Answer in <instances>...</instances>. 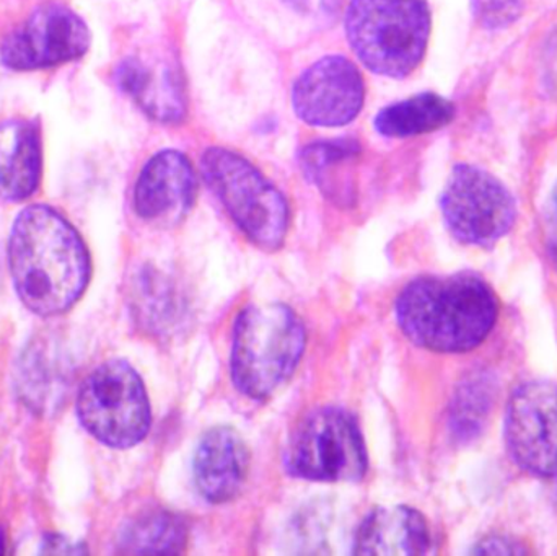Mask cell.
I'll return each instance as SVG.
<instances>
[{
    "label": "cell",
    "instance_id": "obj_1",
    "mask_svg": "<svg viewBox=\"0 0 557 556\" xmlns=\"http://www.w3.org/2000/svg\"><path fill=\"white\" fill-rule=\"evenodd\" d=\"M9 264L20 300L36 316L67 312L90 281V255L84 240L48 206H29L20 212L10 234Z\"/></svg>",
    "mask_w": 557,
    "mask_h": 556
},
{
    "label": "cell",
    "instance_id": "obj_2",
    "mask_svg": "<svg viewBox=\"0 0 557 556\" xmlns=\"http://www.w3.org/2000/svg\"><path fill=\"white\" fill-rule=\"evenodd\" d=\"M497 313L493 289L471 273L418 277L395 302L406 338L434 353L478 348L496 325Z\"/></svg>",
    "mask_w": 557,
    "mask_h": 556
},
{
    "label": "cell",
    "instance_id": "obj_3",
    "mask_svg": "<svg viewBox=\"0 0 557 556\" xmlns=\"http://www.w3.org/2000/svg\"><path fill=\"white\" fill-rule=\"evenodd\" d=\"M307 346L304 323L290 307L251 304L238 313L232 345V381L245 397L267 400L294 375Z\"/></svg>",
    "mask_w": 557,
    "mask_h": 556
},
{
    "label": "cell",
    "instance_id": "obj_4",
    "mask_svg": "<svg viewBox=\"0 0 557 556\" xmlns=\"http://www.w3.org/2000/svg\"><path fill=\"white\" fill-rule=\"evenodd\" d=\"M425 0H350L344 28L354 54L370 72L405 78L416 71L431 38Z\"/></svg>",
    "mask_w": 557,
    "mask_h": 556
},
{
    "label": "cell",
    "instance_id": "obj_5",
    "mask_svg": "<svg viewBox=\"0 0 557 556\" xmlns=\"http://www.w3.org/2000/svg\"><path fill=\"white\" fill-rule=\"evenodd\" d=\"M202 176L245 237L264 251L284 245L290 208L281 191L240 153L209 147L201 160Z\"/></svg>",
    "mask_w": 557,
    "mask_h": 556
},
{
    "label": "cell",
    "instance_id": "obj_6",
    "mask_svg": "<svg viewBox=\"0 0 557 556\" xmlns=\"http://www.w3.org/2000/svg\"><path fill=\"white\" fill-rule=\"evenodd\" d=\"M77 417L104 446L129 449L143 443L152 424V411L136 369L123 359L98 366L78 391Z\"/></svg>",
    "mask_w": 557,
    "mask_h": 556
},
{
    "label": "cell",
    "instance_id": "obj_7",
    "mask_svg": "<svg viewBox=\"0 0 557 556\" xmlns=\"http://www.w3.org/2000/svg\"><path fill=\"white\" fill-rule=\"evenodd\" d=\"M285 469L308 482H360L369 470V454L356 418L336 407L308 413L290 434Z\"/></svg>",
    "mask_w": 557,
    "mask_h": 556
},
{
    "label": "cell",
    "instance_id": "obj_8",
    "mask_svg": "<svg viewBox=\"0 0 557 556\" xmlns=\"http://www.w3.org/2000/svg\"><path fill=\"white\" fill-rule=\"evenodd\" d=\"M442 215L458 242L490 248L512 231L517 205L509 189L480 166L457 165L441 198Z\"/></svg>",
    "mask_w": 557,
    "mask_h": 556
},
{
    "label": "cell",
    "instance_id": "obj_9",
    "mask_svg": "<svg viewBox=\"0 0 557 556\" xmlns=\"http://www.w3.org/2000/svg\"><path fill=\"white\" fill-rule=\"evenodd\" d=\"M90 48L87 23L64 3L38 7L3 41L0 58L13 71L54 67L82 58Z\"/></svg>",
    "mask_w": 557,
    "mask_h": 556
},
{
    "label": "cell",
    "instance_id": "obj_10",
    "mask_svg": "<svg viewBox=\"0 0 557 556\" xmlns=\"http://www.w3.org/2000/svg\"><path fill=\"white\" fill-rule=\"evenodd\" d=\"M506 443L513 462L536 477L557 473V385H520L506 415Z\"/></svg>",
    "mask_w": 557,
    "mask_h": 556
},
{
    "label": "cell",
    "instance_id": "obj_11",
    "mask_svg": "<svg viewBox=\"0 0 557 556\" xmlns=\"http://www.w3.org/2000/svg\"><path fill=\"white\" fill-rule=\"evenodd\" d=\"M366 101V82L344 55H326L311 64L292 88V107L304 123L339 127L352 123Z\"/></svg>",
    "mask_w": 557,
    "mask_h": 556
},
{
    "label": "cell",
    "instance_id": "obj_12",
    "mask_svg": "<svg viewBox=\"0 0 557 556\" xmlns=\"http://www.w3.org/2000/svg\"><path fill=\"white\" fill-rule=\"evenodd\" d=\"M198 175L185 153L166 149L144 165L134 188L137 215L159 227L182 224L196 205Z\"/></svg>",
    "mask_w": 557,
    "mask_h": 556
},
{
    "label": "cell",
    "instance_id": "obj_13",
    "mask_svg": "<svg viewBox=\"0 0 557 556\" xmlns=\"http://www.w3.org/2000/svg\"><path fill=\"white\" fill-rule=\"evenodd\" d=\"M250 470V453L244 437L231 427L202 434L193 459L199 495L212 505H224L240 495Z\"/></svg>",
    "mask_w": 557,
    "mask_h": 556
},
{
    "label": "cell",
    "instance_id": "obj_14",
    "mask_svg": "<svg viewBox=\"0 0 557 556\" xmlns=\"http://www.w3.org/2000/svg\"><path fill=\"white\" fill-rule=\"evenodd\" d=\"M116 82L152 120L163 124L185 120L188 110L185 81L173 62L131 55L117 65Z\"/></svg>",
    "mask_w": 557,
    "mask_h": 556
},
{
    "label": "cell",
    "instance_id": "obj_15",
    "mask_svg": "<svg viewBox=\"0 0 557 556\" xmlns=\"http://www.w3.org/2000/svg\"><path fill=\"white\" fill-rule=\"evenodd\" d=\"M431 529L421 512L408 506H385L370 512L354 539V554L360 556L428 555Z\"/></svg>",
    "mask_w": 557,
    "mask_h": 556
},
{
    "label": "cell",
    "instance_id": "obj_16",
    "mask_svg": "<svg viewBox=\"0 0 557 556\" xmlns=\"http://www.w3.org/2000/svg\"><path fill=\"white\" fill-rule=\"evenodd\" d=\"M42 152L38 126L32 121L0 124V198L23 201L41 178Z\"/></svg>",
    "mask_w": 557,
    "mask_h": 556
},
{
    "label": "cell",
    "instance_id": "obj_17",
    "mask_svg": "<svg viewBox=\"0 0 557 556\" xmlns=\"http://www.w3.org/2000/svg\"><path fill=\"white\" fill-rule=\"evenodd\" d=\"M16 392L36 413H49L67 394L71 366L49 342H36L23 351L16 365Z\"/></svg>",
    "mask_w": 557,
    "mask_h": 556
},
{
    "label": "cell",
    "instance_id": "obj_18",
    "mask_svg": "<svg viewBox=\"0 0 557 556\" xmlns=\"http://www.w3.org/2000/svg\"><path fill=\"white\" fill-rule=\"evenodd\" d=\"M131 306L140 329L160 336L176 329L188 313V304L175 281L153 268L134 277Z\"/></svg>",
    "mask_w": 557,
    "mask_h": 556
},
{
    "label": "cell",
    "instance_id": "obj_19",
    "mask_svg": "<svg viewBox=\"0 0 557 556\" xmlns=\"http://www.w3.org/2000/svg\"><path fill=\"white\" fill-rule=\"evenodd\" d=\"M455 118V104L437 94H419L406 100L396 101L379 111L375 129L382 136H421L447 126Z\"/></svg>",
    "mask_w": 557,
    "mask_h": 556
},
{
    "label": "cell",
    "instance_id": "obj_20",
    "mask_svg": "<svg viewBox=\"0 0 557 556\" xmlns=\"http://www.w3.org/2000/svg\"><path fill=\"white\" fill-rule=\"evenodd\" d=\"M188 544V526L165 509L144 512L127 522L117 547L129 555H178Z\"/></svg>",
    "mask_w": 557,
    "mask_h": 556
},
{
    "label": "cell",
    "instance_id": "obj_21",
    "mask_svg": "<svg viewBox=\"0 0 557 556\" xmlns=\"http://www.w3.org/2000/svg\"><path fill=\"white\" fill-rule=\"evenodd\" d=\"M362 152L356 139H327L308 144L298 156L301 170L323 189L336 195L341 172L349 170Z\"/></svg>",
    "mask_w": 557,
    "mask_h": 556
},
{
    "label": "cell",
    "instance_id": "obj_22",
    "mask_svg": "<svg viewBox=\"0 0 557 556\" xmlns=\"http://www.w3.org/2000/svg\"><path fill=\"white\" fill-rule=\"evenodd\" d=\"M493 404V388L484 378L468 381L457 392L451 407V431L461 441H470L480 434Z\"/></svg>",
    "mask_w": 557,
    "mask_h": 556
},
{
    "label": "cell",
    "instance_id": "obj_23",
    "mask_svg": "<svg viewBox=\"0 0 557 556\" xmlns=\"http://www.w3.org/2000/svg\"><path fill=\"white\" fill-rule=\"evenodd\" d=\"M474 15L491 29L512 25L523 9V0H473Z\"/></svg>",
    "mask_w": 557,
    "mask_h": 556
},
{
    "label": "cell",
    "instance_id": "obj_24",
    "mask_svg": "<svg viewBox=\"0 0 557 556\" xmlns=\"http://www.w3.org/2000/svg\"><path fill=\"white\" fill-rule=\"evenodd\" d=\"M473 554L476 555H523L527 554L522 545L517 544L512 539L500 538V535H491L484 539L474 547Z\"/></svg>",
    "mask_w": 557,
    "mask_h": 556
},
{
    "label": "cell",
    "instance_id": "obj_25",
    "mask_svg": "<svg viewBox=\"0 0 557 556\" xmlns=\"http://www.w3.org/2000/svg\"><path fill=\"white\" fill-rule=\"evenodd\" d=\"M545 237L546 247L557 267V185L549 196L545 212Z\"/></svg>",
    "mask_w": 557,
    "mask_h": 556
},
{
    "label": "cell",
    "instance_id": "obj_26",
    "mask_svg": "<svg viewBox=\"0 0 557 556\" xmlns=\"http://www.w3.org/2000/svg\"><path fill=\"white\" fill-rule=\"evenodd\" d=\"M42 552L45 554H78V551H75V545H72L65 539L58 538V535L46 539Z\"/></svg>",
    "mask_w": 557,
    "mask_h": 556
},
{
    "label": "cell",
    "instance_id": "obj_27",
    "mask_svg": "<svg viewBox=\"0 0 557 556\" xmlns=\"http://www.w3.org/2000/svg\"><path fill=\"white\" fill-rule=\"evenodd\" d=\"M546 74H548L549 84L557 90V35L552 39L546 52Z\"/></svg>",
    "mask_w": 557,
    "mask_h": 556
},
{
    "label": "cell",
    "instance_id": "obj_28",
    "mask_svg": "<svg viewBox=\"0 0 557 556\" xmlns=\"http://www.w3.org/2000/svg\"><path fill=\"white\" fill-rule=\"evenodd\" d=\"M287 2L290 3L292 7H295V9H305L308 0H287Z\"/></svg>",
    "mask_w": 557,
    "mask_h": 556
},
{
    "label": "cell",
    "instance_id": "obj_29",
    "mask_svg": "<svg viewBox=\"0 0 557 556\" xmlns=\"http://www.w3.org/2000/svg\"><path fill=\"white\" fill-rule=\"evenodd\" d=\"M5 542H7L5 532H3V529L0 528V555H2L3 552H5Z\"/></svg>",
    "mask_w": 557,
    "mask_h": 556
}]
</instances>
